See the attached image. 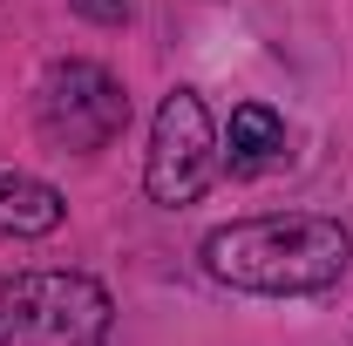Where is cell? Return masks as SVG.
<instances>
[{"label": "cell", "instance_id": "cell-1", "mask_svg": "<svg viewBox=\"0 0 353 346\" xmlns=\"http://www.w3.org/2000/svg\"><path fill=\"white\" fill-rule=\"evenodd\" d=\"M353 265V231L319 211H279V217H238L204 238V272L231 292L259 299H306L340 285Z\"/></svg>", "mask_w": 353, "mask_h": 346}, {"label": "cell", "instance_id": "cell-2", "mask_svg": "<svg viewBox=\"0 0 353 346\" xmlns=\"http://www.w3.org/2000/svg\"><path fill=\"white\" fill-rule=\"evenodd\" d=\"M116 305L82 272H21L0 285V346H102Z\"/></svg>", "mask_w": 353, "mask_h": 346}, {"label": "cell", "instance_id": "cell-3", "mask_svg": "<svg viewBox=\"0 0 353 346\" xmlns=\"http://www.w3.org/2000/svg\"><path fill=\"white\" fill-rule=\"evenodd\" d=\"M218 170H224V143L211 130L204 95L197 88H170L163 109H157V130H150V163H143L150 197L157 204H197Z\"/></svg>", "mask_w": 353, "mask_h": 346}, {"label": "cell", "instance_id": "cell-4", "mask_svg": "<svg viewBox=\"0 0 353 346\" xmlns=\"http://www.w3.org/2000/svg\"><path fill=\"white\" fill-rule=\"evenodd\" d=\"M34 123H41V136L54 150L88 156V150H109L123 136L130 95H123V82L109 68H95V61H54L41 95H34Z\"/></svg>", "mask_w": 353, "mask_h": 346}, {"label": "cell", "instance_id": "cell-5", "mask_svg": "<svg viewBox=\"0 0 353 346\" xmlns=\"http://www.w3.org/2000/svg\"><path fill=\"white\" fill-rule=\"evenodd\" d=\"M224 163L231 176H265L285 163V123L265 109V102H245L231 109V130H224Z\"/></svg>", "mask_w": 353, "mask_h": 346}, {"label": "cell", "instance_id": "cell-6", "mask_svg": "<svg viewBox=\"0 0 353 346\" xmlns=\"http://www.w3.org/2000/svg\"><path fill=\"white\" fill-rule=\"evenodd\" d=\"M61 217H68V204H61L54 183H41L28 170H0V231L7 238H48Z\"/></svg>", "mask_w": 353, "mask_h": 346}, {"label": "cell", "instance_id": "cell-7", "mask_svg": "<svg viewBox=\"0 0 353 346\" xmlns=\"http://www.w3.org/2000/svg\"><path fill=\"white\" fill-rule=\"evenodd\" d=\"M75 14H88V21H102V28H123L130 21V0H68Z\"/></svg>", "mask_w": 353, "mask_h": 346}]
</instances>
